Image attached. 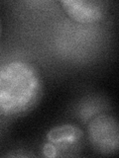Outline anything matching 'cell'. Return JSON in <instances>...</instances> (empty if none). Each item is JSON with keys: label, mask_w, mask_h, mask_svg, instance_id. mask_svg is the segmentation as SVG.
Instances as JSON below:
<instances>
[{"label": "cell", "mask_w": 119, "mask_h": 158, "mask_svg": "<svg viewBox=\"0 0 119 158\" xmlns=\"http://www.w3.org/2000/svg\"><path fill=\"white\" fill-rule=\"evenodd\" d=\"M43 84L32 64L14 60L0 65V114L16 117L33 109L42 95Z\"/></svg>", "instance_id": "cell-1"}, {"label": "cell", "mask_w": 119, "mask_h": 158, "mask_svg": "<svg viewBox=\"0 0 119 158\" xmlns=\"http://www.w3.org/2000/svg\"><path fill=\"white\" fill-rule=\"evenodd\" d=\"M83 144V132L73 125H63L52 128L43 146L46 157H69L77 155Z\"/></svg>", "instance_id": "cell-2"}, {"label": "cell", "mask_w": 119, "mask_h": 158, "mask_svg": "<svg viewBox=\"0 0 119 158\" xmlns=\"http://www.w3.org/2000/svg\"><path fill=\"white\" fill-rule=\"evenodd\" d=\"M88 139L101 154H113L118 150L119 131L116 118L108 114L94 117L88 123Z\"/></svg>", "instance_id": "cell-3"}, {"label": "cell", "mask_w": 119, "mask_h": 158, "mask_svg": "<svg viewBox=\"0 0 119 158\" xmlns=\"http://www.w3.org/2000/svg\"><path fill=\"white\" fill-rule=\"evenodd\" d=\"M68 16L79 24H96L106 17L108 3L99 0H62L60 1Z\"/></svg>", "instance_id": "cell-4"}, {"label": "cell", "mask_w": 119, "mask_h": 158, "mask_svg": "<svg viewBox=\"0 0 119 158\" xmlns=\"http://www.w3.org/2000/svg\"><path fill=\"white\" fill-rule=\"evenodd\" d=\"M1 31H2V27H1V21H0V37H1Z\"/></svg>", "instance_id": "cell-5"}]
</instances>
